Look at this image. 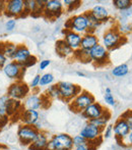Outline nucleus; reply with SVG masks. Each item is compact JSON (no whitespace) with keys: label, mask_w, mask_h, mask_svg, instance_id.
<instances>
[{"label":"nucleus","mask_w":132,"mask_h":150,"mask_svg":"<svg viewBox=\"0 0 132 150\" xmlns=\"http://www.w3.org/2000/svg\"><path fill=\"white\" fill-rule=\"evenodd\" d=\"M49 137L45 131H40L37 138L32 144L29 146V150H47L48 143H49Z\"/></svg>","instance_id":"obj_17"},{"label":"nucleus","mask_w":132,"mask_h":150,"mask_svg":"<svg viewBox=\"0 0 132 150\" xmlns=\"http://www.w3.org/2000/svg\"><path fill=\"white\" fill-rule=\"evenodd\" d=\"M62 33H63L64 42H65L73 51L78 50L79 48H80V43H81V39H82V36L75 33V32H73V31L66 30V29H64Z\"/></svg>","instance_id":"obj_15"},{"label":"nucleus","mask_w":132,"mask_h":150,"mask_svg":"<svg viewBox=\"0 0 132 150\" xmlns=\"http://www.w3.org/2000/svg\"><path fill=\"white\" fill-rule=\"evenodd\" d=\"M102 134H103L102 129L98 128V127L91 124L89 122L81 129L80 133H79V135H81L87 142L91 143V144L95 145L96 147L99 146L96 142H99L100 144H101V142H102V140H103Z\"/></svg>","instance_id":"obj_7"},{"label":"nucleus","mask_w":132,"mask_h":150,"mask_svg":"<svg viewBox=\"0 0 132 150\" xmlns=\"http://www.w3.org/2000/svg\"><path fill=\"white\" fill-rule=\"evenodd\" d=\"M128 73H129V67L126 63H121V64H119V65H116V67L112 69V75L117 78L124 77V76H126Z\"/></svg>","instance_id":"obj_27"},{"label":"nucleus","mask_w":132,"mask_h":150,"mask_svg":"<svg viewBox=\"0 0 132 150\" xmlns=\"http://www.w3.org/2000/svg\"><path fill=\"white\" fill-rule=\"evenodd\" d=\"M121 117H122V119L127 122V125H128L130 131H132V110L126 111L125 113H123Z\"/></svg>","instance_id":"obj_36"},{"label":"nucleus","mask_w":132,"mask_h":150,"mask_svg":"<svg viewBox=\"0 0 132 150\" xmlns=\"http://www.w3.org/2000/svg\"><path fill=\"white\" fill-rule=\"evenodd\" d=\"M97 147L95 145H93L91 143L87 142L83 145H80V146H77V147H74L73 150H96Z\"/></svg>","instance_id":"obj_41"},{"label":"nucleus","mask_w":132,"mask_h":150,"mask_svg":"<svg viewBox=\"0 0 132 150\" xmlns=\"http://www.w3.org/2000/svg\"><path fill=\"white\" fill-rule=\"evenodd\" d=\"M98 44H99V38L97 37V35L94 33H87L82 35L80 49L85 50V51H89Z\"/></svg>","instance_id":"obj_20"},{"label":"nucleus","mask_w":132,"mask_h":150,"mask_svg":"<svg viewBox=\"0 0 132 150\" xmlns=\"http://www.w3.org/2000/svg\"><path fill=\"white\" fill-rule=\"evenodd\" d=\"M50 64H51V61H50L49 59H43V60L40 61L39 67H40V69H41V71H44V69H47Z\"/></svg>","instance_id":"obj_44"},{"label":"nucleus","mask_w":132,"mask_h":150,"mask_svg":"<svg viewBox=\"0 0 132 150\" xmlns=\"http://www.w3.org/2000/svg\"><path fill=\"white\" fill-rule=\"evenodd\" d=\"M125 41V37L119 32L118 28H110L104 33L102 37V45L106 48L108 51L118 48Z\"/></svg>","instance_id":"obj_3"},{"label":"nucleus","mask_w":132,"mask_h":150,"mask_svg":"<svg viewBox=\"0 0 132 150\" xmlns=\"http://www.w3.org/2000/svg\"><path fill=\"white\" fill-rule=\"evenodd\" d=\"M91 14L100 23V24H103V23L108 22V20L110 18V13H109V10L107 9L106 7H104L103 5H96L91 8Z\"/></svg>","instance_id":"obj_21"},{"label":"nucleus","mask_w":132,"mask_h":150,"mask_svg":"<svg viewBox=\"0 0 132 150\" xmlns=\"http://www.w3.org/2000/svg\"><path fill=\"white\" fill-rule=\"evenodd\" d=\"M17 117L22 125L35 126L40 120V113L38 110H27L22 108V110L18 113Z\"/></svg>","instance_id":"obj_16"},{"label":"nucleus","mask_w":132,"mask_h":150,"mask_svg":"<svg viewBox=\"0 0 132 150\" xmlns=\"http://www.w3.org/2000/svg\"><path fill=\"white\" fill-rule=\"evenodd\" d=\"M44 98L45 96H40L37 93L29 94L22 102V108L27 110H38L44 107V103H45Z\"/></svg>","instance_id":"obj_13"},{"label":"nucleus","mask_w":132,"mask_h":150,"mask_svg":"<svg viewBox=\"0 0 132 150\" xmlns=\"http://www.w3.org/2000/svg\"><path fill=\"white\" fill-rule=\"evenodd\" d=\"M57 89L59 92V97L61 100L69 103L76 95L81 92V88L70 82L62 81L57 84Z\"/></svg>","instance_id":"obj_5"},{"label":"nucleus","mask_w":132,"mask_h":150,"mask_svg":"<svg viewBox=\"0 0 132 150\" xmlns=\"http://www.w3.org/2000/svg\"><path fill=\"white\" fill-rule=\"evenodd\" d=\"M94 102H96V99L94 97V95L91 93H89V91L81 90V92L78 95H76L71 100V102H69L68 104L71 111L81 113L89 105H91Z\"/></svg>","instance_id":"obj_2"},{"label":"nucleus","mask_w":132,"mask_h":150,"mask_svg":"<svg viewBox=\"0 0 132 150\" xmlns=\"http://www.w3.org/2000/svg\"><path fill=\"white\" fill-rule=\"evenodd\" d=\"M30 94V87L22 81H15L8 87L7 95L9 98L22 101Z\"/></svg>","instance_id":"obj_10"},{"label":"nucleus","mask_w":132,"mask_h":150,"mask_svg":"<svg viewBox=\"0 0 132 150\" xmlns=\"http://www.w3.org/2000/svg\"><path fill=\"white\" fill-rule=\"evenodd\" d=\"M22 110V102L20 100H14V99L9 98L7 101V104L5 107V112L7 113L8 117H11L18 115V113Z\"/></svg>","instance_id":"obj_22"},{"label":"nucleus","mask_w":132,"mask_h":150,"mask_svg":"<svg viewBox=\"0 0 132 150\" xmlns=\"http://www.w3.org/2000/svg\"><path fill=\"white\" fill-rule=\"evenodd\" d=\"M113 133H114V131H113V125H107L106 128L103 130V138L104 139H109L112 137Z\"/></svg>","instance_id":"obj_35"},{"label":"nucleus","mask_w":132,"mask_h":150,"mask_svg":"<svg viewBox=\"0 0 132 150\" xmlns=\"http://www.w3.org/2000/svg\"><path fill=\"white\" fill-rule=\"evenodd\" d=\"M113 4L120 11H125L132 7V1L130 0H114Z\"/></svg>","instance_id":"obj_28"},{"label":"nucleus","mask_w":132,"mask_h":150,"mask_svg":"<svg viewBox=\"0 0 132 150\" xmlns=\"http://www.w3.org/2000/svg\"><path fill=\"white\" fill-rule=\"evenodd\" d=\"M72 141H73V146L74 147L80 146V145H83V144H85V143H87V141L85 140L81 135H75V136H73Z\"/></svg>","instance_id":"obj_34"},{"label":"nucleus","mask_w":132,"mask_h":150,"mask_svg":"<svg viewBox=\"0 0 132 150\" xmlns=\"http://www.w3.org/2000/svg\"><path fill=\"white\" fill-rule=\"evenodd\" d=\"M40 79H41V75H36L35 77L33 78L30 85H29L30 89L35 90V89H37L38 87H40Z\"/></svg>","instance_id":"obj_38"},{"label":"nucleus","mask_w":132,"mask_h":150,"mask_svg":"<svg viewBox=\"0 0 132 150\" xmlns=\"http://www.w3.org/2000/svg\"><path fill=\"white\" fill-rule=\"evenodd\" d=\"M42 8L39 7L37 3V0H26L24 1V14H35L36 12L40 11V13L43 14Z\"/></svg>","instance_id":"obj_24"},{"label":"nucleus","mask_w":132,"mask_h":150,"mask_svg":"<svg viewBox=\"0 0 132 150\" xmlns=\"http://www.w3.org/2000/svg\"><path fill=\"white\" fill-rule=\"evenodd\" d=\"M40 131L35 128V126H28V125H20L17 129V138L20 144L24 146H30L37 138Z\"/></svg>","instance_id":"obj_6"},{"label":"nucleus","mask_w":132,"mask_h":150,"mask_svg":"<svg viewBox=\"0 0 132 150\" xmlns=\"http://www.w3.org/2000/svg\"><path fill=\"white\" fill-rule=\"evenodd\" d=\"M113 131H114V134L116 135V138L121 139V140H124L127 137V135L130 133V129H129L128 125L122 117L116 120L115 125L113 126Z\"/></svg>","instance_id":"obj_18"},{"label":"nucleus","mask_w":132,"mask_h":150,"mask_svg":"<svg viewBox=\"0 0 132 150\" xmlns=\"http://www.w3.org/2000/svg\"><path fill=\"white\" fill-rule=\"evenodd\" d=\"M108 111V109L105 108L101 103L99 102H94L91 105L87 107L85 110L81 112V115L85 117V120H89L98 119V117H102L104 113H106Z\"/></svg>","instance_id":"obj_14"},{"label":"nucleus","mask_w":132,"mask_h":150,"mask_svg":"<svg viewBox=\"0 0 132 150\" xmlns=\"http://www.w3.org/2000/svg\"><path fill=\"white\" fill-rule=\"evenodd\" d=\"M65 29L75 32L81 36L89 33V21L87 18V12L71 16L65 23Z\"/></svg>","instance_id":"obj_1"},{"label":"nucleus","mask_w":132,"mask_h":150,"mask_svg":"<svg viewBox=\"0 0 132 150\" xmlns=\"http://www.w3.org/2000/svg\"><path fill=\"white\" fill-rule=\"evenodd\" d=\"M37 62H38V58L36 57L35 55H31L30 57L28 58V60L24 63L22 67H24V69H29V67H34V65H36L37 64Z\"/></svg>","instance_id":"obj_37"},{"label":"nucleus","mask_w":132,"mask_h":150,"mask_svg":"<svg viewBox=\"0 0 132 150\" xmlns=\"http://www.w3.org/2000/svg\"><path fill=\"white\" fill-rule=\"evenodd\" d=\"M131 58H132V54H131Z\"/></svg>","instance_id":"obj_48"},{"label":"nucleus","mask_w":132,"mask_h":150,"mask_svg":"<svg viewBox=\"0 0 132 150\" xmlns=\"http://www.w3.org/2000/svg\"><path fill=\"white\" fill-rule=\"evenodd\" d=\"M2 45H3V43H0V69H3L4 65L7 63V58H6V56L4 55V53L1 50Z\"/></svg>","instance_id":"obj_42"},{"label":"nucleus","mask_w":132,"mask_h":150,"mask_svg":"<svg viewBox=\"0 0 132 150\" xmlns=\"http://www.w3.org/2000/svg\"><path fill=\"white\" fill-rule=\"evenodd\" d=\"M89 55L91 62H93L96 67H105L110 61V59H109V51L100 43L96 45L93 49L89 50Z\"/></svg>","instance_id":"obj_8"},{"label":"nucleus","mask_w":132,"mask_h":150,"mask_svg":"<svg viewBox=\"0 0 132 150\" xmlns=\"http://www.w3.org/2000/svg\"><path fill=\"white\" fill-rule=\"evenodd\" d=\"M16 47H17V45H15L14 43H11V42H5V43H3V45H2V52L4 53V55L6 56V58L7 59H12V56H13L14 52H15L16 50Z\"/></svg>","instance_id":"obj_26"},{"label":"nucleus","mask_w":132,"mask_h":150,"mask_svg":"<svg viewBox=\"0 0 132 150\" xmlns=\"http://www.w3.org/2000/svg\"><path fill=\"white\" fill-rule=\"evenodd\" d=\"M76 75L78 77H82V78H85V74H83L82 71H76Z\"/></svg>","instance_id":"obj_46"},{"label":"nucleus","mask_w":132,"mask_h":150,"mask_svg":"<svg viewBox=\"0 0 132 150\" xmlns=\"http://www.w3.org/2000/svg\"><path fill=\"white\" fill-rule=\"evenodd\" d=\"M6 148H7V147H6L5 145H3V144H1V143H0V150H5Z\"/></svg>","instance_id":"obj_47"},{"label":"nucleus","mask_w":132,"mask_h":150,"mask_svg":"<svg viewBox=\"0 0 132 150\" xmlns=\"http://www.w3.org/2000/svg\"><path fill=\"white\" fill-rule=\"evenodd\" d=\"M26 69H24L22 64L13 60H10L4 65L2 71L4 75L9 79L15 80V81H22V77L26 73Z\"/></svg>","instance_id":"obj_11"},{"label":"nucleus","mask_w":132,"mask_h":150,"mask_svg":"<svg viewBox=\"0 0 132 150\" xmlns=\"http://www.w3.org/2000/svg\"><path fill=\"white\" fill-rule=\"evenodd\" d=\"M47 96L49 97V98H59L60 99L57 86L56 85L49 86V88L47 89Z\"/></svg>","instance_id":"obj_32"},{"label":"nucleus","mask_w":132,"mask_h":150,"mask_svg":"<svg viewBox=\"0 0 132 150\" xmlns=\"http://www.w3.org/2000/svg\"><path fill=\"white\" fill-rule=\"evenodd\" d=\"M54 82V76L50 73L43 74L41 76L40 79V87H46V86L52 85V83Z\"/></svg>","instance_id":"obj_30"},{"label":"nucleus","mask_w":132,"mask_h":150,"mask_svg":"<svg viewBox=\"0 0 132 150\" xmlns=\"http://www.w3.org/2000/svg\"><path fill=\"white\" fill-rule=\"evenodd\" d=\"M55 49H56V52H57L58 55L61 56V57H64V58L72 57L73 53H74V51H73L65 42H64L63 39L58 40V41L56 42Z\"/></svg>","instance_id":"obj_23"},{"label":"nucleus","mask_w":132,"mask_h":150,"mask_svg":"<svg viewBox=\"0 0 132 150\" xmlns=\"http://www.w3.org/2000/svg\"><path fill=\"white\" fill-rule=\"evenodd\" d=\"M63 3L60 0H47L44 6L43 14L47 18H59L63 12Z\"/></svg>","instance_id":"obj_12"},{"label":"nucleus","mask_w":132,"mask_h":150,"mask_svg":"<svg viewBox=\"0 0 132 150\" xmlns=\"http://www.w3.org/2000/svg\"><path fill=\"white\" fill-rule=\"evenodd\" d=\"M31 55H32V53H31V51L29 50V48L27 47L26 45L22 44V45H17L11 60L24 65V63L28 60V58L30 57Z\"/></svg>","instance_id":"obj_19"},{"label":"nucleus","mask_w":132,"mask_h":150,"mask_svg":"<svg viewBox=\"0 0 132 150\" xmlns=\"http://www.w3.org/2000/svg\"><path fill=\"white\" fill-rule=\"evenodd\" d=\"M110 119H111V113H110V111L108 110L106 113H104L102 117H98V119L89 120V122H91V124H93V125H95V126L98 127V128L104 130V129L106 128L107 125H108V122H109V120H110Z\"/></svg>","instance_id":"obj_25"},{"label":"nucleus","mask_w":132,"mask_h":150,"mask_svg":"<svg viewBox=\"0 0 132 150\" xmlns=\"http://www.w3.org/2000/svg\"><path fill=\"white\" fill-rule=\"evenodd\" d=\"M73 57L75 59L82 61V62H91L89 59V51H85V50H81L79 48L78 50H75L74 53H73Z\"/></svg>","instance_id":"obj_29"},{"label":"nucleus","mask_w":132,"mask_h":150,"mask_svg":"<svg viewBox=\"0 0 132 150\" xmlns=\"http://www.w3.org/2000/svg\"><path fill=\"white\" fill-rule=\"evenodd\" d=\"M8 100H9V97H8L7 94L0 97V109H1V110H5V107H6V104H7Z\"/></svg>","instance_id":"obj_43"},{"label":"nucleus","mask_w":132,"mask_h":150,"mask_svg":"<svg viewBox=\"0 0 132 150\" xmlns=\"http://www.w3.org/2000/svg\"><path fill=\"white\" fill-rule=\"evenodd\" d=\"M104 100H105V102L108 105H110V106H114V105L116 104V101H115V98L112 94V91H111V89L109 87H107L106 90H105Z\"/></svg>","instance_id":"obj_31"},{"label":"nucleus","mask_w":132,"mask_h":150,"mask_svg":"<svg viewBox=\"0 0 132 150\" xmlns=\"http://www.w3.org/2000/svg\"><path fill=\"white\" fill-rule=\"evenodd\" d=\"M16 27V20L14 18H8L5 23V29L7 32H11L15 29Z\"/></svg>","instance_id":"obj_39"},{"label":"nucleus","mask_w":132,"mask_h":150,"mask_svg":"<svg viewBox=\"0 0 132 150\" xmlns=\"http://www.w3.org/2000/svg\"><path fill=\"white\" fill-rule=\"evenodd\" d=\"M62 3H63V6L68 7V10H71L74 7V5H78L80 3V1H76V0H64V1H62Z\"/></svg>","instance_id":"obj_40"},{"label":"nucleus","mask_w":132,"mask_h":150,"mask_svg":"<svg viewBox=\"0 0 132 150\" xmlns=\"http://www.w3.org/2000/svg\"><path fill=\"white\" fill-rule=\"evenodd\" d=\"M4 14L9 18H17L24 16V0H8L5 1Z\"/></svg>","instance_id":"obj_9"},{"label":"nucleus","mask_w":132,"mask_h":150,"mask_svg":"<svg viewBox=\"0 0 132 150\" xmlns=\"http://www.w3.org/2000/svg\"><path fill=\"white\" fill-rule=\"evenodd\" d=\"M73 141L72 137L69 134L61 133L56 134L50 138L48 143L47 150H73Z\"/></svg>","instance_id":"obj_4"},{"label":"nucleus","mask_w":132,"mask_h":150,"mask_svg":"<svg viewBox=\"0 0 132 150\" xmlns=\"http://www.w3.org/2000/svg\"><path fill=\"white\" fill-rule=\"evenodd\" d=\"M9 120H10V117L7 115L5 110H1V109H0V130L3 129L4 127L7 126Z\"/></svg>","instance_id":"obj_33"},{"label":"nucleus","mask_w":132,"mask_h":150,"mask_svg":"<svg viewBox=\"0 0 132 150\" xmlns=\"http://www.w3.org/2000/svg\"><path fill=\"white\" fill-rule=\"evenodd\" d=\"M125 139H126V141H127V144L132 145V131H130V133L127 135V137Z\"/></svg>","instance_id":"obj_45"}]
</instances>
